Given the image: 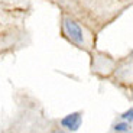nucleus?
<instances>
[{
    "instance_id": "f257e3e1",
    "label": "nucleus",
    "mask_w": 133,
    "mask_h": 133,
    "mask_svg": "<svg viewBox=\"0 0 133 133\" xmlns=\"http://www.w3.org/2000/svg\"><path fill=\"white\" fill-rule=\"evenodd\" d=\"M64 29H65L66 35L72 42H75L77 45H83L84 38H83V30L78 26V23H75L74 20H71L70 17L64 19Z\"/></svg>"
},
{
    "instance_id": "f03ea898",
    "label": "nucleus",
    "mask_w": 133,
    "mask_h": 133,
    "mask_svg": "<svg viewBox=\"0 0 133 133\" xmlns=\"http://www.w3.org/2000/svg\"><path fill=\"white\" fill-rule=\"evenodd\" d=\"M81 122H83L81 113L80 111H75V113H71L68 116H65L64 119H61V126L71 130V132H77L81 126Z\"/></svg>"
},
{
    "instance_id": "7ed1b4c3",
    "label": "nucleus",
    "mask_w": 133,
    "mask_h": 133,
    "mask_svg": "<svg viewBox=\"0 0 133 133\" xmlns=\"http://www.w3.org/2000/svg\"><path fill=\"white\" fill-rule=\"evenodd\" d=\"M113 130L114 132H120V133H126L130 130V126H129V123H117L113 127Z\"/></svg>"
},
{
    "instance_id": "20e7f679",
    "label": "nucleus",
    "mask_w": 133,
    "mask_h": 133,
    "mask_svg": "<svg viewBox=\"0 0 133 133\" xmlns=\"http://www.w3.org/2000/svg\"><path fill=\"white\" fill-rule=\"evenodd\" d=\"M132 114H133V110H132V109H129L127 111H124V113L122 114L120 117H122L123 120H127V122L130 123V122H132V119H133V117H132Z\"/></svg>"
},
{
    "instance_id": "39448f33",
    "label": "nucleus",
    "mask_w": 133,
    "mask_h": 133,
    "mask_svg": "<svg viewBox=\"0 0 133 133\" xmlns=\"http://www.w3.org/2000/svg\"><path fill=\"white\" fill-rule=\"evenodd\" d=\"M54 133H65V132H62V130H55Z\"/></svg>"
}]
</instances>
